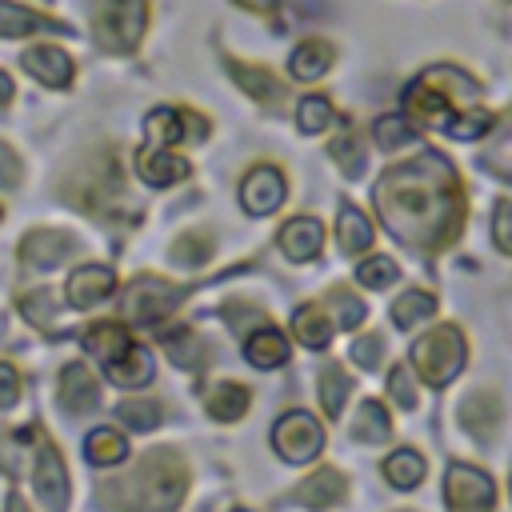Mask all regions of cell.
<instances>
[{
    "instance_id": "41",
    "label": "cell",
    "mask_w": 512,
    "mask_h": 512,
    "mask_svg": "<svg viewBox=\"0 0 512 512\" xmlns=\"http://www.w3.org/2000/svg\"><path fill=\"white\" fill-rule=\"evenodd\" d=\"M396 276H400V268H396V260H388V256H372V260H364L360 272H356V280H360L364 288H384V284H392Z\"/></svg>"
},
{
    "instance_id": "42",
    "label": "cell",
    "mask_w": 512,
    "mask_h": 512,
    "mask_svg": "<svg viewBox=\"0 0 512 512\" xmlns=\"http://www.w3.org/2000/svg\"><path fill=\"white\" fill-rule=\"evenodd\" d=\"M20 308H24V316H28L32 324H40V328H48V324H52V316H56V308H52V296H48V292H28V296L20 300Z\"/></svg>"
},
{
    "instance_id": "45",
    "label": "cell",
    "mask_w": 512,
    "mask_h": 512,
    "mask_svg": "<svg viewBox=\"0 0 512 512\" xmlns=\"http://www.w3.org/2000/svg\"><path fill=\"white\" fill-rule=\"evenodd\" d=\"M20 400V372L0 360V408H12Z\"/></svg>"
},
{
    "instance_id": "37",
    "label": "cell",
    "mask_w": 512,
    "mask_h": 512,
    "mask_svg": "<svg viewBox=\"0 0 512 512\" xmlns=\"http://www.w3.org/2000/svg\"><path fill=\"white\" fill-rule=\"evenodd\" d=\"M376 144L384 152H400V148L416 144V128H408L404 116H380L376 120Z\"/></svg>"
},
{
    "instance_id": "34",
    "label": "cell",
    "mask_w": 512,
    "mask_h": 512,
    "mask_svg": "<svg viewBox=\"0 0 512 512\" xmlns=\"http://www.w3.org/2000/svg\"><path fill=\"white\" fill-rule=\"evenodd\" d=\"M208 256H212V232H204V228L184 232V236L172 244V260L184 264V268H200Z\"/></svg>"
},
{
    "instance_id": "20",
    "label": "cell",
    "mask_w": 512,
    "mask_h": 512,
    "mask_svg": "<svg viewBox=\"0 0 512 512\" xmlns=\"http://www.w3.org/2000/svg\"><path fill=\"white\" fill-rule=\"evenodd\" d=\"M332 328H336V320L328 316L324 304H300L296 316H292V332H296V340L304 348H328Z\"/></svg>"
},
{
    "instance_id": "18",
    "label": "cell",
    "mask_w": 512,
    "mask_h": 512,
    "mask_svg": "<svg viewBox=\"0 0 512 512\" xmlns=\"http://www.w3.org/2000/svg\"><path fill=\"white\" fill-rule=\"evenodd\" d=\"M280 248H284V256L296 260V264L320 256V248H324V224L312 220V216H296V220H288V224L280 228Z\"/></svg>"
},
{
    "instance_id": "23",
    "label": "cell",
    "mask_w": 512,
    "mask_h": 512,
    "mask_svg": "<svg viewBox=\"0 0 512 512\" xmlns=\"http://www.w3.org/2000/svg\"><path fill=\"white\" fill-rule=\"evenodd\" d=\"M244 352H248V364H256V368H280L288 360V340L276 328H256L244 340Z\"/></svg>"
},
{
    "instance_id": "43",
    "label": "cell",
    "mask_w": 512,
    "mask_h": 512,
    "mask_svg": "<svg viewBox=\"0 0 512 512\" xmlns=\"http://www.w3.org/2000/svg\"><path fill=\"white\" fill-rule=\"evenodd\" d=\"M380 348H384V336H360L356 344H352V360L360 364V368H380Z\"/></svg>"
},
{
    "instance_id": "10",
    "label": "cell",
    "mask_w": 512,
    "mask_h": 512,
    "mask_svg": "<svg viewBox=\"0 0 512 512\" xmlns=\"http://www.w3.org/2000/svg\"><path fill=\"white\" fill-rule=\"evenodd\" d=\"M280 200H284V176H280V168L256 164V168L244 176V184H240V204H244V212L268 216V212L280 208Z\"/></svg>"
},
{
    "instance_id": "24",
    "label": "cell",
    "mask_w": 512,
    "mask_h": 512,
    "mask_svg": "<svg viewBox=\"0 0 512 512\" xmlns=\"http://www.w3.org/2000/svg\"><path fill=\"white\" fill-rule=\"evenodd\" d=\"M332 68V48L324 40H304L292 56H288V72L296 80H320Z\"/></svg>"
},
{
    "instance_id": "12",
    "label": "cell",
    "mask_w": 512,
    "mask_h": 512,
    "mask_svg": "<svg viewBox=\"0 0 512 512\" xmlns=\"http://www.w3.org/2000/svg\"><path fill=\"white\" fill-rule=\"evenodd\" d=\"M76 252V236L72 232H64V228H36V232H28L24 236V244H20V256H24V264H32V268H56L64 256H72Z\"/></svg>"
},
{
    "instance_id": "4",
    "label": "cell",
    "mask_w": 512,
    "mask_h": 512,
    "mask_svg": "<svg viewBox=\"0 0 512 512\" xmlns=\"http://www.w3.org/2000/svg\"><path fill=\"white\" fill-rule=\"evenodd\" d=\"M408 356H412V368H416V376H420L424 384L444 388V384L464 368V336H460V328L440 324V328L424 332V336L412 344Z\"/></svg>"
},
{
    "instance_id": "29",
    "label": "cell",
    "mask_w": 512,
    "mask_h": 512,
    "mask_svg": "<svg viewBox=\"0 0 512 512\" xmlns=\"http://www.w3.org/2000/svg\"><path fill=\"white\" fill-rule=\"evenodd\" d=\"M84 456H88V464H96V468H112V464H120V460L128 456V440H124L120 432H112V428H96V432H88V440H84Z\"/></svg>"
},
{
    "instance_id": "15",
    "label": "cell",
    "mask_w": 512,
    "mask_h": 512,
    "mask_svg": "<svg viewBox=\"0 0 512 512\" xmlns=\"http://www.w3.org/2000/svg\"><path fill=\"white\" fill-rule=\"evenodd\" d=\"M112 288H116L112 268H104V264H84V268H76V272L68 276V304H72V308H96L100 300L112 296Z\"/></svg>"
},
{
    "instance_id": "33",
    "label": "cell",
    "mask_w": 512,
    "mask_h": 512,
    "mask_svg": "<svg viewBox=\"0 0 512 512\" xmlns=\"http://www.w3.org/2000/svg\"><path fill=\"white\" fill-rule=\"evenodd\" d=\"M432 312H436V296H432V292H420V288L404 292V296L392 304V320H396L400 328H412L416 320H428Z\"/></svg>"
},
{
    "instance_id": "26",
    "label": "cell",
    "mask_w": 512,
    "mask_h": 512,
    "mask_svg": "<svg viewBox=\"0 0 512 512\" xmlns=\"http://www.w3.org/2000/svg\"><path fill=\"white\" fill-rule=\"evenodd\" d=\"M128 344H132V340H128V328H124L120 320H100L96 328L84 332V348H88L96 360H112V356H120Z\"/></svg>"
},
{
    "instance_id": "21",
    "label": "cell",
    "mask_w": 512,
    "mask_h": 512,
    "mask_svg": "<svg viewBox=\"0 0 512 512\" xmlns=\"http://www.w3.org/2000/svg\"><path fill=\"white\" fill-rule=\"evenodd\" d=\"M248 404H252V392L240 380H220V384H212L204 392V408L216 420H240L248 412Z\"/></svg>"
},
{
    "instance_id": "49",
    "label": "cell",
    "mask_w": 512,
    "mask_h": 512,
    "mask_svg": "<svg viewBox=\"0 0 512 512\" xmlns=\"http://www.w3.org/2000/svg\"><path fill=\"white\" fill-rule=\"evenodd\" d=\"M8 512H32V508L24 504V496H20V492H12V496H8Z\"/></svg>"
},
{
    "instance_id": "3",
    "label": "cell",
    "mask_w": 512,
    "mask_h": 512,
    "mask_svg": "<svg viewBox=\"0 0 512 512\" xmlns=\"http://www.w3.org/2000/svg\"><path fill=\"white\" fill-rule=\"evenodd\" d=\"M476 92H480V84H476L468 72H460L456 64H436V68H428V72L408 88L404 108H408V116H412L416 124L452 132V124H456L464 112L480 108V104H476Z\"/></svg>"
},
{
    "instance_id": "16",
    "label": "cell",
    "mask_w": 512,
    "mask_h": 512,
    "mask_svg": "<svg viewBox=\"0 0 512 512\" xmlns=\"http://www.w3.org/2000/svg\"><path fill=\"white\" fill-rule=\"evenodd\" d=\"M100 404V384L84 364H68L60 372V408L72 416H84Z\"/></svg>"
},
{
    "instance_id": "6",
    "label": "cell",
    "mask_w": 512,
    "mask_h": 512,
    "mask_svg": "<svg viewBox=\"0 0 512 512\" xmlns=\"http://www.w3.org/2000/svg\"><path fill=\"white\" fill-rule=\"evenodd\" d=\"M180 300H184V288H180V284H168V280H160V276H136V280L128 284V292H124L120 312H124L128 324H156V320H164Z\"/></svg>"
},
{
    "instance_id": "48",
    "label": "cell",
    "mask_w": 512,
    "mask_h": 512,
    "mask_svg": "<svg viewBox=\"0 0 512 512\" xmlns=\"http://www.w3.org/2000/svg\"><path fill=\"white\" fill-rule=\"evenodd\" d=\"M236 4H244V8H252V12H272L280 0H236Z\"/></svg>"
},
{
    "instance_id": "50",
    "label": "cell",
    "mask_w": 512,
    "mask_h": 512,
    "mask_svg": "<svg viewBox=\"0 0 512 512\" xmlns=\"http://www.w3.org/2000/svg\"><path fill=\"white\" fill-rule=\"evenodd\" d=\"M508 496H512V480H508Z\"/></svg>"
},
{
    "instance_id": "25",
    "label": "cell",
    "mask_w": 512,
    "mask_h": 512,
    "mask_svg": "<svg viewBox=\"0 0 512 512\" xmlns=\"http://www.w3.org/2000/svg\"><path fill=\"white\" fill-rule=\"evenodd\" d=\"M336 232H340V248H344L348 256L372 248V240H376V228H372L368 216H364L360 208H352V204L340 208V224H336Z\"/></svg>"
},
{
    "instance_id": "8",
    "label": "cell",
    "mask_w": 512,
    "mask_h": 512,
    "mask_svg": "<svg viewBox=\"0 0 512 512\" xmlns=\"http://www.w3.org/2000/svg\"><path fill=\"white\" fill-rule=\"evenodd\" d=\"M272 444H276V452H280L288 464H304V460H312V456L324 448V428H320V420L308 416V412H288V416H280V424L272 428Z\"/></svg>"
},
{
    "instance_id": "9",
    "label": "cell",
    "mask_w": 512,
    "mask_h": 512,
    "mask_svg": "<svg viewBox=\"0 0 512 512\" xmlns=\"http://www.w3.org/2000/svg\"><path fill=\"white\" fill-rule=\"evenodd\" d=\"M32 480H36V496H40L44 512H64V508H68V472H64V460H60L56 444L44 440V444L36 448Z\"/></svg>"
},
{
    "instance_id": "2",
    "label": "cell",
    "mask_w": 512,
    "mask_h": 512,
    "mask_svg": "<svg viewBox=\"0 0 512 512\" xmlns=\"http://www.w3.org/2000/svg\"><path fill=\"white\" fill-rule=\"evenodd\" d=\"M188 488V468L172 448H152L128 476L108 480L100 500L108 512H176Z\"/></svg>"
},
{
    "instance_id": "17",
    "label": "cell",
    "mask_w": 512,
    "mask_h": 512,
    "mask_svg": "<svg viewBox=\"0 0 512 512\" xmlns=\"http://www.w3.org/2000/svg\"><path fill=\"white\" fill-rule=\"evenodd\" d=\"M460 424H464L480 444H488V440L496 436V428H500V400H496V392H492V388L468 392L464 404H460Z\"/></svg>"
},
{
    "instance_id": "7",
    "label": "cell",
    "mask_w": 512,
    "mask_h": 512,
    "mask_svg": "<svg viewBox=\"0 0 512 512\" xmlns=\"http://www.w3.org/2000/svg\"><path fill=\"white\" fill-rule=\"evenodd\" d=\"M444 504L452 512H492L496 484L488 480V472H480L472 464H452L444 472Z\"/></svg>"
},
{
    "instance_id": "51",
    "label": "cell",
    "mask_w": 512,
    "mask_h": 512,
    "mask_svg": "<svg viewBox=\"0 0 512 512\" xmlns=\"http://www.w3.org/2000/svg\"><path fill=\"white\" fill-rule=\"evenodd\" d=\"M236 512H248V508H236Z\"/></svg>"
},
{
    "instance_id": "5",
    "label": "cell",
    "mask_w": 512,
    "mask_h": 512,
    "mask_svg": "<svg viewBox=\"0 0 512 512\" xmlns=\"http://www.w3.org/2000/svg\"><path fill=\"white\" fill-rule=\"evenodd\" d=\"M148 24V0H92L96 40L112 52H128L140 44Z\"/></svg>"
},
{
    "instance_id": "35",
    "label": "cell",
    "mask_w": 512,
    "mask_h": 512,
    "mask_svg": "<svg viewBox=\"0 0 512 512\" xmlns=\"http://www.w3.org/2000/svg\"><path fill=\"white\" fill-rule=\"evenodd\" d=\"M328 156H332L344 172H352V176H360V172H364V140H360L352 128H344V132L328 144Z\"/></svg>"
},
{
    "instance_id": "36",
    "label": "cell",
    "mask_w": 512,
    "mask_h": 512,
    "mask_svg": "<svg viewBox=\"0 0 512 512\" xmlns=\"http://www.w3.org/2000/svg\"><path fill=\"white\" fill-rule=\"evenodd\" d=\"M324 308H332L328 316H332L340 328H348V332L364 320V300H360V296H352L348 288H332V292L324 296Z\"/></svg>"
},
{
    "instance_id": "30",
    "label": "cell",
    "mask_w": 512,
    "mask_h": 512,
    "mask_svg": "<svg viewBox=\"0 0 512 512\" xmlns=\"http://www.w3.org/2000/svg\"><path fill=\"white\" fill-rule=\"evenodd\" d=\"M348 392H352L348 372H344L340 364H324V368H320V384H316V396H320L324 416H340V408H344Z\"/></svg>"
},
{
    "instance_id": "40",
    "label": "cell",
    "mask_w": 512,
    "mask_h": 512,
    "mask_svg": "<svg viewBox=\"0 0 512 512\" xmlns=\"http://www.w3.org/2000/svg\"><path fill=\"white\" fill-rule=\"evenodd\" d=\"M388 396L400 404V408H416L420 404V392H416V380H412V368H404V364H396L392 372H388Z\"/></svg>"
},
{
    "instance_id": "27",
    "label": "cell",
    "mask_w": 512,
    "mask_h": 512,
    "mask_svg": "<svg viewBox=\"0 0 512 512\" xmlns=\"http://www.w3.org/2000/svg\"><path fill=\"white\" fill-rule=\"evenodd\" d=\"M44 28H56L48 16L24 8V4H12V0H0V36L12 40V36H32V32H44Z\"/></svg>"
},
{
    "instance_id": "38",
    "label": "cell",
    "mask_w": 512,
    "mask_h": 512,
    "mask_svg": "<svg viewBox=\"0 0 512 512\" xmlns=\"http://www.w3.org/2000/svg\"><path fill=\"white\" fill-rule=\"evenodd\" d=\"M116 416H120L128 428H136V432H152V428L164 420V408H160L156 400H124V404L116 408Z\"/></svg>"
},
{
    "instance_id": "28",
    "label": "cell",
    "mask_w": 512,
    "mask_h": 512,
    "mask_svg": "<svg viewBox=\"0 0 512 512\" xmlns=\"http://www.w3.org/2000/svg\"><path fill=\"white\" fill-rule=\"evenodd\" d=\"M228 68H232L236 84H240L248 96L264 100V104H276V100L284 96V88H280V80H276L272 72H264V68H252V64H244V60H232Z\"/></svg>"
},
{
    "instance_id": "22",
    "label": "cell",
    "mask_w": 512,
    "mask_h": 512,
    "mask_svg": "<svg viewBox=\"0 0 512 512\" xmlns=\"http://www.w3.org/2000/svg\"><path fill=\"white\" fill-rule=\"evenodd\" d=\"M348 436H352L356 444H384V440L392 436V420H388L384 404H380V400H364V404L356 408L352 424H348Z\"/></svg>"
},
{
    "instance_id": "13",
    "label": "cell",
    "mask_w": 512,
    "mask_h": 512,
    "mask_svg": "<svg viewBox=\"0 0 512 512\" xmlns=\"http://www.w3.org/2000/svg\"><path fill=\"white\" fill-rule=\"evenodd\" d=\"M20 64H24L28 76H36V80L48 84V88H68V84H72V56H68L64 48H56V44H36V48H28V52L20 56Z\"/></svg>"
},
{
    "instance_id": "44",
    "label": "cell",
    "mask_w": 512,
    "mask_h": 512,
    "mask_svg": "<svg viewBox=\"0 0 512 512\" xmlns=\"http://www.w3.org/2000/svg\"><path fill=\"white\" fill-rule=\"evenodd\" d=\"M492 236H496V244L512 256V200H500L496 204V216H492Z\"/></svg>"
},
{
    "instance_id": "19",
    "label": "cell",
    "mask_w": 512,
    "mask_h": 512,
    "mask_svg": "<svg viewBox=\"0 0 512 512\" xmlns=\"http://www.w3.org/2000/svg\"><path fill=\"white\" fill-rule=\"evenodd\" d=\"M104 372H108V380L120 384V388H144V384L152 380V356H148L140 344H128L120 356L104 360Z\"/></svg>"
},
{
    "instance_id": "31",
    "label": "cell",
    "mask_w": 512,
    "mask_h": 512,
    "mask_svg": "<svg viewBox=\"0 0 512 512\" xmlns=\"http://www.w3.org/2000/svg\"><path fill=\"white\" fill-rule=\"evenodd\" d=\"M384 476H388L392 488H416L424 480V456L416 448H396L384 460Z\"/></svg>"
},
{
    "instance_id": "1",
    "label": "cell",
    "mask_w": 512,
    "mask_h": 512,
    "mask_svg": "<svg viewBox=\"0 0 512 512\" xmlns=\"http://www.w3.org/2000/svg\"><path fill=\"white\" fill-rule=\"evenodd\" d=\"M376 212L404 244L424 252L444 248L460 232L464 216V196L452 164L436 152L392 164L376 180Z\"/></svg>"
},
{
    "instance_id": "32",
    "label": "cell",
    "mask_w": 512,
    "mask_h": 512,
    "mask_svg": "<svg viewBox=\"0 0 512 512\" xmlns=\"http://www.w3.org/2000/svg\"><path fill=\"white\" fill-rule=\"evenodd\" d=\"M164 348H168V360L176 368H200L204 364V340L192 332V328H176L164 336Z\"/></svg>"
},
{
    "instance_id": "14",
    "label": "cell",
    "mask_w": 512,
    "mask_h": 512,
    "mask_svg": "<svg viewBox=\"0 0 512 512\" xmlns=\"http://www.w3.org/2000/svg\"><path fill=\"white\" fill-rule=\"evenodd\" d=\"M136 172H140L144 184L168 188V184L184 180L192 168H188V160H180L176 152H168V148H160V144H148V148L136 152Z\"/></svg>"
},
{
    "instance_id": "39",
    "label": "cell",
    "mask_w": 512,
    "mask_h": 512,
    "mask_svg": "<svg viewBox=\"0 0 512 512\" xmlns=\"http://www.w3.org/2000/svg\"><path fill=\"white\" fill-rule=\"evenodd\" d=\"M296 124H300V132H324L328 124H332V104H328V96H304L300 100V108H296Z\"/></svg>"
},
{
    "instance_id": "47",
    "label": "cell",
    "mask_w": 512,
    "mask_h": 512,
    "mask_svg": "<svg viewBox=\"0 0 512 512\" xmlns=\"http://www.w3.org/2000/svg\"><path fill=\"white\" fill-rule=\"evenodd\" d=\"M12 96H16V84H12V76H8L4 68H0V108H4V104H8Z\"/></svg>"
},
{
    "instance_id": "46",
    "label": "cell",
    "mask_w": 512,
    "mask_h": 512,
    "mask_svg": "<svg viewBox=\"0 0 512 512\" xmlns=\"http://www.w3.org/2000/svg\"><path fill=\"white\" fill-rule=\"evenodd\" d=\"M16 180H20V160H16V152L8 144H0V184L12 188Z\"/></svg>"
},
{
    "instance_id": "11",
    "label": "cell",
    "mask_w": 512,
    "mask_h": 512,
    "mask_svg": "<svg viewBox=\"0 0 512 512\" xmlns=\"http://www.w3.org/2000/svg\"><path fill=\"white\" fill-rule=\"evenodd\" d=\"M344 496H348L344 472H340V468H320V472L304 476V480L292 488L288 500H292V504H304V508H312V512H324V508H336Z\"/></svg>"
}]
</instances>
